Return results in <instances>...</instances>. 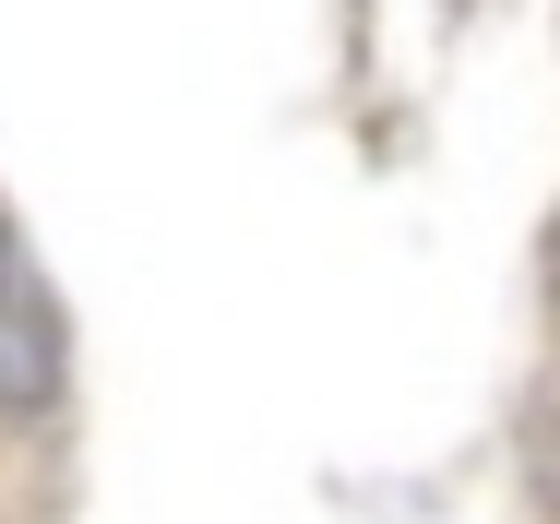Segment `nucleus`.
Instances as JSON below:
<instances>
[{
  "label": "nucleus",
  "instance_id": "nucleus-1",
  "mask_svg": "<svg viewBox=\"0 0 560 524\" xmlns=\"http://www.w3.org/2000/svg\"><path fill=\"white\" fill-rule=\"evenodd\" d=\"M60 406V322L36 299H0V418H48Z\"/></svg>",
  "mask_w": 560,
  "mask_h": 524
},
{
  "label": "nucleus",
  "instance_id": "nucleus-2",
  "mask_svg": "<svg viewBox=\"0 0 560 524\" xmlns=\"http://www.w3.org/2000/svg\"><path fill=\"white\" fill-rule=\"evenodd\" d=\"M24 287V251H12V214H0V299Z\"/></svg>",
  "mask_w": 560,
  "mask_h": 524
}]
</instances>
